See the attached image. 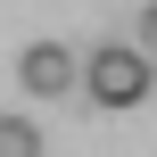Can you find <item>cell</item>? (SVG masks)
Returning a JSON list of instances; mask_svg holds the SVG:
<instances>
[{"mask_svg":"<svg viewBox=\"0 0 157 157\" xmlns=\"http://www.w3.org/2000/svg\"><path fill=\"white\" fill-rule=\"evenodd\" d=\"M149 50H91L83 58V83H91V99L99 108H141L149 99Z\"/></svg>","mask_w":157,"mask_h":157,"instance_id":"obj_1","label":"cell"},{"mask_svg":"<svg viewBox=\"0 0 157 157\" xmlns=\"http://www.w3.org/2000/svg\"><path fill=\"white\" fill-rule=\"evenodd\" d=\"M17 75H25V91H33V99H58V91H75V83H83V58H75V50H58V41H33V50L17 58Z\"/></svg>","mask_w":157,"mask_h":157,"instance_id":"obj_2","label":"cell"},{"mask_svg":"<svg viewBox=\"0 0 157 157\" xmlns=\"http://www.w3.org/2000/svg\"><path fill=\"white\" fill-rule=\"evenodd\" d=\"M0 157H41V132L17 124V116H0Z\"/></svg>","mask_w":157,"mask_h":157,"instance_id":"obj_3","label":"cell"},{"mask_svg":"<svg viewBox=\"0 0 157 157\" xmlns=\"http://www.w3.org/2000/svg\"><path fill=\"white\" fill-rule=\"evenodd\" d=\"M141 50H149V58H157V0H149V8H141Z\"/></svg>","mask_w":157,"mask_h":157,"instance_id":"obj_4","label":"cell"}]
</instances>
